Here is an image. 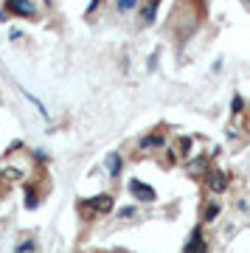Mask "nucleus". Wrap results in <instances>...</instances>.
<instances>
[{
    "mask_svg": "<svg viewBox=\"0 0 250 253\" xmlns=\"http://www.w3.org/2000/svg\"><path fill=\"white\" fill-rule=\"evenodd\" d=\"M6 9L14 11V14H23V17L34 14V6H31V0H6Z\"/></svg>",
    "mask_w": 250,
    "mask_h": 253,
    "instance_id": "obj_1",
    "label": "nucleus"
},
{
    "mask_svg": "<svg viewBox=\"0 0 250 253\" xmlns=\"http://www.w3.org/2000/svg\"><path fill=\"white\" fill-rule=\"evenodd\" d=\"M155 11H158V0H149V3H146V9L141 11V20L146 23V26L155 20Z\"/></svg>",
    "mask_w": 250,
    "mask_h": 253,
    "instance_id": "obj_3",
    "label": "nucleus"
},
{
    "mask_svg": "<svg viewBox=\"0 0 250 253\" xmlns=\"http://www.w3.org/2000/svg\"><path fill=\"white\" fill-rule=\"evenodd\" d=\"M93 208H96V211H110V208H113V200L110 197H96L93 200Z\"/></svg>",
    "mask_w": 250,
    "mask_h": 253,
    "instance_id": "obj_6",
    "label": "nucleus"
},
{
    "mask_svg": "<svg viewBox=\"0 0 250 253\" xmlns=\"http://www.w3.org/2000/svg\"><path fill=\"white\" fill-rule=\"evenodd\" d=\"M135 3H138V0H121V3H118V9H121V11H126V9H132Z\"/></svg>",
    "mask_w": 250,
    "mask_h": 253,
    "instance_id": "obj_9",
    "label": "nucleus"
},
{
    "mask_svg": "<svg viewBox=\"0 0 250 253\" xmlns=\"http://www.w3.org/2000/svg\"><path fill=\"white\" fill-rule=\"evenodd\" d=\"M26 206H28V208L37 206V194H26Z\"/></svg>",
    "mask_w": 250,
    "mask_h": 253,
    "instance_id": "obj_11",
    "label": "nucleus"
},
{
    "mask_svg": "<svg viewBox=\"0 0 250 253\" xmlns=\"http://www.w3.org/2000/svg\"><path fill=\"white\" fill-rule=\"evenodd\" d=\"M225 186H228V180H225L222 172H214V174H211V189H214V191H222Z\"/></svg>",
    "mask_w": 250,
    "mask_h": 253,
    "instance_id": "obj_4",
    "label": "nucleus"
},
{
    "mask_svg": "<svg viewBox=\"0 0 250 253\" xmlns=\"http://www.w3.org/2000/svg\"><path fill=\"white\" fill-rule=\"evenodd\" d=\"M31 248H34V245H31V242H23V245H17V253H31Z\"/></svg>",
    "mask_w": 250,
    "mask_h": 253,
    "instance_id": "obj_10",
    "label": "nucleus"
},
{
    "mask_svg": "<svg viewBox=\"0 0 250 253\" xmlns=\"http://www.w3.org/2000/svg\"><path fill=\"white\" fill-rule=\"evenodd\" d=\"M129 189H132V194H135V197H143V200H155V191L149 189V186H143V183H138V180H132V183H129Z\"/></svg>",
    "mask_w": 250,
    "mask_h": 253,
    "instance_id": "obj_2",
    "label": "nucleus"
},
{
    "mask_svg": "<svg viewBox=\"0 0 250 253\" xmlns=\"http://www.w3.org/2000/svg\"><path fill=\"white\" fill-rule=\"evenodd\" d=\"M206 248H203V239H200V234H194L191 236V245L186 248V253H203Z\"/></svg>",
    "mask_w": 250,
    "mask_h": 253,
    "instance_id": "obj_5",
    "label": "nucleus"
},
{
    "mask_svg": "<svg viewBox=\"0 0 250 253\" xmlns=\"http://www.w3.org/2000/svg\"><path fill=\"white\" fill-rule=\"evenodd\" d=\"M158 144H163V135H152V138H143L141 141V146H158Z\"/></svg>",
    "mask_w": 250,
    "mask_h": 253,
    "instance_id": "obj_8",
    "label": "nucleus"
},
{
    "mask_svg": "<svg viewBox=\"0 0 250 253\" xmlns=\"http://www.w3.org/2000/svg\"><path fill=\"white\" fill-rule=\"evenodd\" d=\"M107 166H110V174H118V169H121V158L113 152V155L107 158Z\"/></svg>",
    "mask_w": 250,
    "mask_h": 253,
    "instance_id": "obj_7",
    "label": "nucleus"
}]
</instances>
